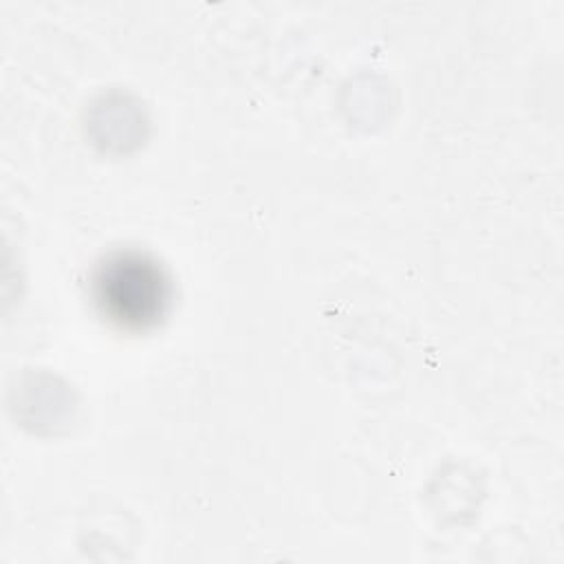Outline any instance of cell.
Wrapping results in <instances>:
<instances>
[{"instance_id":"cell-1","label":"cell","mask_w":564,"mask_h":564,"mask_svg":"<svg viewBox=\"0 0 564 564\" xmlns=\"http://www.w3.org/2000/svg\"><path fill=\"white\" fill-rule=\"evenodd\" d=\"M90 293L99 315L128 333L159 326L172 304V282L165 269L141 251L106 256L93 271Z\"/></svg>"}]
</instances>
